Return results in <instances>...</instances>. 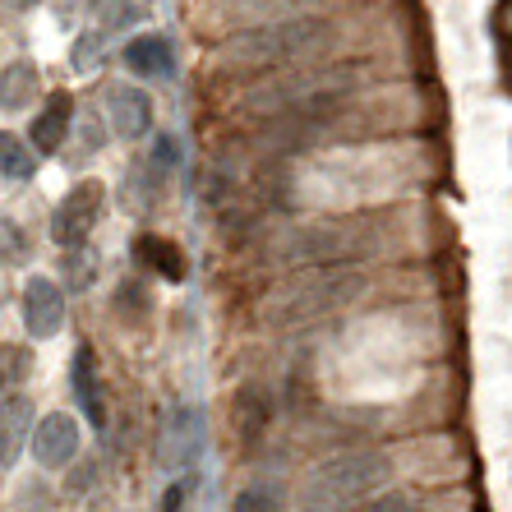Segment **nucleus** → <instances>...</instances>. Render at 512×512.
I'll use <instances>...</instances> for the list:
<instances>
[{"instance_id":"1","label":"nucleus","mask_w":512,"mask_h":512,"mask_svg":"<svg viewBox=\"0 0 512 512\" xmlns=\"http://www.w3.org/2000/svg\"><path fill=\"white\" fill-rule=\"evenodd\" d=\"M388 480H393V457L388 453H342L305 476L300 503L310 512H342L351 503L379 494Z\"/></svg>"},{"instance_id":"2","label":"nucleus","mask_w":512,"mask_h":512,"mask_svg":"<svg viewBox=\"0 0 512 512\" xmlns=\"http://www.w3.org/2000/svg\"><path fill=\"white\" fill-rule=\"evenodd\" d=\"M379 250V231L370 222H314L277 245V259L291 268H346Z\"/></svg>"},{"instance_id":"3","label":"nucleus","mask_w":512,"mask_h":512,"mask_svg":"<svg viewBox=\"0 0 512 512\" xmlns=\"http://www.w3.org/2000/svg\"><path fill=\"white\" fill-rule=\"evenodd\" d=\"M333 42V24L319 14H300V19H277V24H259L250 33H240L227 47L236 65H282V60L314 56Z\"/></svg>"},{"instance_id":"4","label":"nucleus","mask_w":512,"mask_h":512,"mask_svg":"<svg viewBox=\"0 0 512 512\" xmlns=\"http://www.w3.org/2000/svg\"><path fill=\"white\" fill-rule=\"evenodd\" d=\"M360 291H365V277L360 273H310V277H300L296 286H286L282 296L268 305V319L273 323H310L333 310H346Z\"/></svg>"},{"instance_id":"5","label":"nucleus","mask_w":512,"mask_h":512,"mask_svg":"<svg viewBox=\"0 0 512 512\" xmlns=\"http://www.w3.org/2000/svg\"><path fill=\"white\" fill-rule=\"evenodd\" d=\"M102 203H107V185H102V180H79V185L60 199V208L51 213V240H56L60 250L88 245L97 217H102Z\"/></svg>"},{"instance_id":"6","label":"nucleus","mask_w":512,"mask_h":512,"mask_svg":"<svg viewBox=\"0 0 512 512\" xmlns=\"http://www.w3.org/2000/svg\"><path fill=\"white\" fill-rule=\"evenodd\" d=\"M79 420L70 411H51L33 425V462L42 471H65V466L79 457Z\"/></svg>"},{"instance_id":"7","label":"nucleus","mask_w":512,"mask_h":512,"mask_svg":"<svg viewBox=\"0 0 512 512\" xmlns=\"http://www.w3.org/2000/svg\"><path fill=\"white\" fill-rule=\"evenodd\" d=\"M203 448V416L190 406H176L167 420H162V439H157V462L167 471H185V466L199 457Z\"/></svg>"},{"instance_id":"8","label":"nucleus","mask_w":512,"mask_h":512,"mask_svg":"<svg viewBox=\"0 0 512 512\" xmlns=\"http://www.w3.org/2000/svg\"><path fill=\"white\" fill-rule=\"evenodd\" d=\"M24 328H28V337H56L60 328H65V291H60L51 277H28Z\"/></svg>"},{"instance_id":"9","label":"nucleus","mask_w":512,"mask_h":512,"mask_svg":"<svg viewBox=\"0 0 512 512\" xmlns=\"http://www.w3.org/2000/svg\"><path fill=\"white\" fill-rule=\"evenodd\" d=\"M319 0H213V14L222 19V24H277V19H286V14H305L314 10Z\"/></svg>"},{"instance_id":"10","label":"nucleus","mask_w":512,"mask_h":512,"mask_svg":"<svg viewBox=\"0 0 512 512\" xmlns=\"http://www.w3.org/2000/svg\"><path fill=\"white\" fill-rule=\"evenodd\" d=\"M28 434H33V402L24 393L0 397V471H10L24 457Z\"/></svg>"},{"instance_id":"11","label":"nucleus","mask_w":512,"mask_h":512,"mask_svg":"<svg viewBox=\"0 0 512 512\" xmlns=\"http://www.w3.org/2000/svg\"><path fill=\"white\" fill-rule=\"evenodd\" d=\"M111 107V130L120 134V139H143V134L153 130V102H148V93L134 84H116L107 97Z\"/></svg>"},{"instance_id":"12","label":"nucleus","mask_w":512,"mask_h":512,"mask_svg":"<svg viewBox=\"0 0 512 512\" xmlns=\"http://www.w3.org/2000/svg\"><path fill=\"white\" fill-rule=\"evenodd\" d=\"M125 65L143 79H171L176 74V51H171V37L162 33H139L125 42Z\"/></svg>"},{"instance_id":"13","label":"nucleus","mask_w":512,"mask_h":512,"mask_svg":"<svg viewBox=\"0 0 512 512\" xmlns=\"http://www.w3.org/2000/svg\"><path fill=\"white\" fill-rule=\"evenodd\" d=\"M74 125V97L70 93H51V102L37 111L33 120V148L37 153H60V143Z\"/></svg>"},{"instance_id":"14","label":"nucleus","mask_w":512,"mask_h":512,"mask_svg":"<svg viewBox=\"0 0 512 512\" xmlns=\"http://www.w3.org/2000/svg\"><path fill=\"white\" fill-rule=\"evenodd\" d=\"M74 397H79V406L88 411V425H93V429L107 425V402H102V388H97L93 351H88V346H79V351H74Z\"/></svg>"},{"instance_id":"15","label":"nucleus","mask_w":512,"mask_h":512,"mask_svg":"<svg viewBox=\"0 0 512 512\" xmlns=\"http://www.w3.org/2000/svg\"><path fill=\"white\" fill-rule=\"evenodd\" d=\"M37 97V65L33 60H10L0 70V111H24Z\"/></svg>"},{"instance_id":"16","label":"nucleus","mask_w":512,"mask_h":512,"mask_svg":"<svg viewBox=\"0 0 512 512\" xmlns=\"http://www.w3.org/2000/svg\"><path fill=\"white\" fill-rule=\"evenodd\" d=\"M139 263H148V268L162 273L167 282H180V277H185V254H180L171 240H162V236H143L139 240Z\"/></svg>"},{"instance_id":"17","label":"nucleus","mask_w":512,"mask_h":512,"mask_svg":"<svg viewBox=\"0 0 512 512\" xmlns=\"http://www.w3.org/2000/svg\"><path fill=\"white\" fill-rule=\"evenodd\" d=\"M33 171H37V162H33V153H28V143L14 139L10 130H0V176L28 180Z\"/></svg>"},{"instance_id":"18","label":"nucleus","mask_w":512,"mask_h":512,"mask_svg":"<svg viewBox=\"0 0 512 512\" xmlns=\"http://www.w3.org/2000/svg\"><path fill=\"white\" fill-rule=\"evenodd\" d=\"M231 512H282V489L277 485H250L240 489Z\"/></svg>"},{"instance_id":"19","label":"nucleus","mask_w":512,"mask_h":512,"mask_svg":"<svg viewBox=\"0 0 512 512\" xmlns=\"http://www.w3.org/2000/svg\"><path fill=\"white\" fill-rule=\"evenodd\" d=\"M28 365H33V356H28V346H0V393H5L10 383L24 379Z\"/></svg>"},{"instance_id":"20","label":"nucleus","mask_w":512,"mask_h":512,"mask_svg":"<svg viewBox=\"0 0 512 512\" xmlns=\"http://www.w3.org/2000/svg\"><path fill=\"white\" fill-rule=\"evenodd\" d=\"M153 167L157 171H176L180 167V139L176 134H157L153 139Z\"/></svg>"},{"instance_id":"21","label":"nucleus","mask_w":512,"mask_h":512,"mask_svg":"<svg viewBox=\"0 0 512 512\" xmlns=\"http://www.w3.org/2000/svg\"><path fill=\"white\" fill-rule=\"evenodd\" d=\"M97 47H102V33L79 37V47H74V70H88V65L97 60Z\"/></svg>"},{"instance_id":"22","label":"nucleus","mask_w":512,"mask_h":512,"mask_svg":"<svg viewBox=\"0 0 512 512\" xmlns=\"http://www.w3.org/2000/svg\"><path fill=\"white\" fill-rule=\"evenodd\" d=\"M93 480H97V466L88 462V466H79V471H74L70 489H74V494H84V489H93Z\"/></svg>"},{"instance_id":"23","label":"nucleus","mask_w":512,"mask_h":512,"mask_svg":"<svg viewBox=\"0 0 512 512\" xmlns=\"http://www.w3.org/2000/svg\"><path fill=\"white\" fill-rule=\"evenodd\" d=\"M185 489H190V485H185V480H176V485L167 489V499H162V512H180V503H185Z\"/></svg>"}]
</instances>
